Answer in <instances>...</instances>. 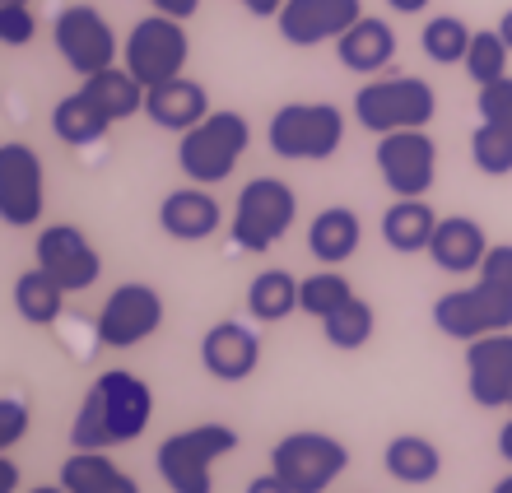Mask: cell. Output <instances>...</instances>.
Here are the masks:
<instances>
[{"instance_id": "cell-1", "label": "cell", "mask_w": 512, "mask_h": 493, "mask_svg": "<svg viewBox=\"0 0 512 493\" xmlns=\"http://www.w3.org/2000/svg\"><path fill=\"white\" fill-rule=\"evenodd\" d=\"M154 419V391L126 368H112L84 391L80 414L70 424V447L80 452H108L135 442Z\"/></svg>"}, {"instance_id": "cell-2", "label": "cell", "mask_w": 512, "mask_h": 493, "mask_svg": "<svg viewBox=\"0 0 512 493\" xmlns=\"http://www.w3.org/2000/svg\"><path fill=\"white\" fill-rule=\"evenodd\" d=\"M247 145H252V126H247L243 112H210L201 126H191L177 140V168L196 187H219L233 177Z\"/></svg>"}, {"instance_id": "cell-3", "label": "cell", "mask_w": 512, "mask_h": 493, "mask_svg": "<svg viewBox=\"0 0 512 493\" xmlns=\"http://www.w3.org/2000/svg\"><path fill=\"white\" fill-rule=\"evenodd\" d=\"M229 452H238V433L229 424H196L163 438L159 452H154V466L173 493H215L210 470Z\"/></svg>"}, {"instance_id": "cell-4", "label": "cell", "mask_w": 512, "mask_h": 493, "mask_svg": "<svg viewBox=\"0 0 512 493\" xmlns=\"http://www.w3.org/2000/svg\"><path fill=\"white\" fill-rule=\"evenodd\" d=\"M438 112V94L419 75H396V80H373L354 94V117L373 135L391 131H424Z\"/></svg>"}, {"instance_id": "cell-5", "label": "cell", "mask_w": 512, "mask_h": 493, "mask_svg": "<svg viewBox=\"0 0 512 493\" xmlns=\"http://www.w3.org/2000/svg\"><path fill=\"white\" fill-rule=\"evenodd\" d=\"M270 154L294 163L331 159L345 145V112L336 103H284L270 117Z\"/></svg>"}, {"instance_id": "cell-6", "label": "cell", "mask_w": 512, "mask_h": 493, "mask_svg": "<svg viewBox=\"0 0 512 493\" xmlns=\"http://www.w3.org/2000/svg\"><path fill=\"white\" fill-rule=\"evenodd\" d=\"M294 219H298L294 187L280 182V177H252L238 191V205H233V242L243 252L261 256L294 228Z\"/></svg>"}, {"instance_id": "cell-7", "label": "cell", "mask_w": 512, "mask_h": 493, "mask_svg": "<svg viewBox=\"0 0 512 493\" xmlns=\"http://www.w3.org/2000/svg\"><path fill=\"white\" fill-rule=\"evenodd\" d=\"M345 466H350V447L331 433H317V428H298L270 447V470L294 493L331 489L345 475Z\"/></svg>"}, {"instance_id": "cell-8", "label": "cell", "mask_w": 512, "mask_h": 493, "mask_svg": "<svg viewBox=\"0 0 512 493\" xmlns=\"http://www.w3.org/2000/svg\"><path fill=\"white\" fill-rule=\"evenodd\" d=\"M187 56H191V38H187V28H182V19L159 14V10L135 19V28L126 33V47H122L126 70L145 89H154L163 80H177L187 70Z\"/></svg>"}, {"instance_id": "cell-9", "label": "cell", "mask_w": 512, "mask_h": 493, "mask_svg": "<svg viewBox=\"0 0 512 493\" xmlns=\"http://www.w3.org/2000/svg\"><path fill=\"white\" fill-rule=\"evenodd\" d=\"M433 326L447 340H480L494 331H512V289L475 280L471 289H452L433 303Z\"/></svg>"}, {"instance_id": "cell-10", "label": "cell", "mask_w": 512, "mask_h": 493, "mask_svg": "<svg viewBox=\"0 0 512 493\" xmlns=\"http://www.w3.org/2000/svg\"><path fill=\"white\" fill-rule=\"evenodd\" d=\"M52 42L75 75H98V70L117 66V52H122L112 24L94 5H66L52 24Z\"/></svg>"}, {"instance_id": "cell-11", "label": "cell", "mask_w": 512, "mask_h": 493, "mask_svg": "<svg viewBox=\"0 0 512 493\" xmlns=\"http://www.w3.org/2000/svg\"><path fill=\"white\" fill-rule=\"evenodd\" d=\"M47 205V173H42L38 149L5 140L0 145V219L10 228H28L42 219Z\"/></svg>"}, {"instance_id": "cell-12", "label": "cell", "mask_w": 512, "mask_h": 493, "mask_svg": "<svg viewBox=\"0 0 512 493\" xmlns=\"http://www.w3.org/2000/svg\"><path fill=\"white\" fill-rule=\"evenodd\" d=\"M163 326V298L154 284H122L112 289L98 312V340L108 349H135Z\"/></svg>"}, {"instance_id": "cell-13", "label": "cell", "mask_w": 512, "mask_h": 493, "mask_svg": "<svg viewBox=\"0 0 512 493\" xmlns=\"http://www.w3.org/2000/svg\"><path fill=\"white\" fill-rule=\"evenodd\" d=\"M33 256H38V266L47 270L66 294H84V289L103 275V256L94 252V242L84 238V228H75V224L42 228Z\"/></svg>"}, {"instance_id": "cell-14", "label": "cell", "mask_w": 512, "mask_h": 493, "mask_svg": "<svg viewBox=\"0 0 512 493\" xmlns=\"http://www.w3.org/2000/svg\"><path fill=\"white\" fill-rule=\"evenodd\" d=\"M378 173L396 196H424L438 177V145L424 131H391L378 140Z\"/></svg>"}, {"instance_id": "cell-15", "label": "cell", "mask_w": 512, "mask_h": 493, "mask_svg": "<svg viewBox=\"0 0 512 493\" xmlns=\"http://www.w3.org/2000/svg\"><path fill=\"white\" fill-rule=\"evenodd\" d=\"M359 19H364V0H284L275 28L289 47H317V42H336Z\"/></svg>"}, {"instance_id": "cell-16", "label": "cell", "mask_w": 512, "mask_h": 493, "mask_svg": "<svg viewBox=\"0 0 512 493\" xmlns=\"http://www.w3.org/2000/svg\"><path fill=\"white\" fill-rule=\"evenodd\" d=\"M466 391L480 410H503L512 400V331L480 335L466 345Z\"/></svg>"}, {"instance_id": "cell-17", "label": "cell", "mask_w": 512, "mask_h": 493, "mask_svg": "<svg viewBox=\"0 0 512 493\" xmlns=\"http://www.w3.org/2000/svg\"><path fill=\"white\" fill-rule=\"evenodd\" d=\"M201 363L205 373L219 377V382H243L256 373L261 363V335L243 321H219L201 335Z\"/></svg>"}, {"instance_id": "cell-18", "label": "cell", "mask_w": 512, "mask_h": 493, "mask_svg": "<svg viewBox=\"0 0 512 493\" xmlns=\"http://www.w3.org/2000/svg\"><path fill=\"white\" fill-rule=\"evenodd\" d=\"M219 224H224V210L219 200L201 187H182V191H168L159 200V228L168 238L177 242H205L215 238Z\"/></svg>"}, {"instance_id": "cell-19", "label": "cell", "mask_w": 512, "mask_h": 493, "mask_svg": "<svg viewBox=\"0 0 512 493\" xmlns=\"http://www.w3.org/2000/svg\"><path fill=\"white\" fill-rule=\"evenodd\" d=\"M145 117L154 121L159 131L187 135L191 126H201V121L210 117V98H205V89L196 80L177 75V80H163L145 94Z\"/></svg>"}, {"instance_id": "cell-20", "label": "cell", "mask_w": 512, "mask_h": 493, "mask_svg": "<svg viewBox=\"0 0 512 493\" xmlns=\"http://www.w3.org/2000/svg\"><path fill=\"white\" fill-rule=\"evenodd\" d=\"M485 252H489V238L475 219H466V214L438 219L433 242H429V256L438 270H447V275H471V270H480Z\"/></svg>"}, {"instance_id": "cell-21", "label": "cell", "mask_w": 512, "mask_h": 493, "mask_svg": "<svg viewBox=\"0 0 512 493\" xmlns=\"http://www.w3.org/2000/svg\"><path fill=\"white\" fill-rule=\"evenodd\" d=\"M336 56H340V66L354 70V75H378L391 56H396V33H391L387 19L364 14L359 24L345 28L336 38Z\"/></svg>"}, {"instance_id": "cell-22", "label": "cell", "mask_w": 512, "mask_h": 493, "mask_svg": "<svg viewBox=\"0 0 512 493\" xmlns=\"http://www.w3.org/2000/svg\"><path fill=\"white\" fill-rule=\"evenodd\" d=\"M433 228H438V214L424 205V196H396L391 210L382 214V242L401 256L429 252Z\"/></svg>"}, {"instance_id": "cell-23", "label": "cell", "mask_w": 512, "mask_h": 493, "mask_svg": "<svg viewBox=\"0 0 512 493\" xmlns=\"http://www.w3.org/2000/svg\"><path fill=\"white\" fill-rule=\"evenodd\" d=\"M359 242H364V224H359V214L345 210V205L322 210L308 228V252L317 256L322 266H345V261L359 252Z\"/></svg>"}, {"instance_id": "cell-24", "label": "cell", "mask_w": 512, "mask_h": 493, "mask_svg": "<svg viewBox=\"0 0 512 493\" xmlns=\"http://www.w3.org/2000/svg\"><path fill=\"white\" fill-rule=\"evenodd\" d=\"M61 484L70 493H140V484L108 452H80V447L61 461Z\"/></svg>"}, {"instance_id": "cell-25", "label": "cell", "mask_w": 512, "mask_h": 493, "mask_svg": "<svg viewBox=\"0 0 512 493\" xmlns=\"http://www.w3.org/2000/svg\"><path fill=\"white\" fill-rule=\"evenodd\" d=\"M84 94L94 98V103L103 107V117H112V126H117V121L145 112L149 89L135 80L126 66H108V70H98V75H84Z\"/></svg>"}, {"instance_id": "cell-26", "label": "cell", "mask_w": 512, "mask_h": 493, "mask_svg": "<svg viewBox=\"0 0 512 493\" xmlns=\"http://www.w3.org/2000/svg\"><path fill=\"white\" fill-rule=\"evenodd\" d=\"M382 466H387L391 480H401V484H433L443 475V452L429 438H419V433H401V438L387 442Z\"/></svg>"}, {"instance_id": "cell-27", "label": "cell", "mask_w": 512, "mask_h": 493, "mask_svg": "<svg viewBox=\"0 0 512 493\" xmlns=\"http://www.w3.org/2000/svg\"><path fill=\"white\" fill-rule=\"evenodd\" d=\"M52 131H56V140H66V145H98V140L112 131V117H103V107L80 89V94L61 98V103L52 107Z\"/></svg>"}, {"instance_id": "cell-28", "label": "cell", "mask_w": 512, "mask_h": 493, "mask_svg": "<svg viewBox=\"0 0 512 493\" xmlns=\"http://www.w3.org/2000/svg\"><path fill=\"white\" fill-rule=\"evenodd\" d=\"M61 303H66V289L42 266L24 270V275L14 280V312H19L28 326H52V321L61 317Z\"/></svg>"}, {"instance_id": "cell-29", "label": "cell", "mask_w": 512, "mask_h": 493, "mask_svg": "<svg viewBox=\"0 0 512 493\" xmlns=\"http://www.w3.org/2000/svg\"><path fill=\"white\" fill-rule=\"evenodd\" d=\"M298 289H303V280H294L289 270H261L247 289V312L256 321H284L289 312H303Z\"/></svg>"}, {"instance_id": "cell-30", "label": "cell", "mask_w": 512, "mask_h": 493, "mask_svg": "<svg viewBox=\"0 0 512 493\" xmlns=\"http://www.w3.org/2000/svg\"><path fill=\"white\" fill-rule=\"evenodd\" d=\"M373 331H378V312H373V303H364L359 294L322 321V335L331 349H364L368 340H373Z\"/></svg>"}, {"instance_id": "cell-31", "label": "cell", "mask_w": 512, "mask_h": 493, "mask_svg": "<svg viewBox=\"0 0 512 493\" xmlns=\"http://www.w3.org/2000/svg\"><path fill=\"white\" fill-rule=\"evenodd\" d=\"M471 38L475 33L461 24L457 14H433L429 24H424V33H419V47H424V56L438 61V66H461L466 52H471Z\"/></svg>"}, {"instance_id": "cell-32", "label": "cell", "mask_w": 512, "mask_h": 493, "mask_svg": "<svg viewBox=\"0 0 512 493\" xmlns=\"http://www.w3.org/2000/svg\"><path fill=\"white\" fill-rule=\"evenodd\" d=\"M508 52H512V47L503 42L499 28L475 33V38H471V52H466V61H461L475 89H485V84H494V80H503V75H508Z\"/></svg>"}, {"instance_id": "cell-33", "label": "cell", "mask_w": 512, "mask_h": 493, "mask_svg": "<svg viewBox=\"0 0 512 493\" xmlns=\"http://www.w3.org/2000/svg\"><path fill=\"white\" fill-rule=\"evenodd\" d=\"M354 298L350 280L340 275V270H322V275H308L303 280V289H298V303H303V312L317 321H326L336 307H345Z\"/></svg>"}, {"instance_id": "cell-34", "label": "cell", "mask_w": 512, "mask_h": 493, "mask_svg": "<svg viewBox=\"0 0 512 493\" xmlns=\"http://www.w3.org/2000/svg\"><path fill=\"white\" fill-rule=\"evenodd\" d=\"M471 159L485 177H508L512 173V135L494 121H480L471 131Z\"/></svg>"}, {"instance_id": "cell-35", "label": "cell", "mask_w": 512, "mask_h": 493, "mask_svg": "<svg viewBox=\"0 0 512 493\" xmlns=\"http://www.w3.org/2000/svg\"><path fill=\"white\" fill-rule=\"evenodd\" d=\"M33 33H38L33 10L19 5V0H0V42H5V47H28Z\"/></svg>"}, {"instance_id": "cell-36", "label": "cell", "mask_w": 512, "mask_h": 493, "mask_svg": "<svg viewBox=\"0 0 512 493\" xmlns=\"http://www.w3.org/2000/svg\"><path fill=\"white\" fill-rule=\"evenodd\" d=\"M475 107H480V121H494V126H503V131L512 135V80L508 75L485 84L480 98H475Z\"/></svg>"}, {"instance_id": "cell-37", "label": "cell", "mask_w": 512, "mask_h": 493, "mask_svg": "<svg viewBox=\"0 0 512 493\" xmlns=\"http://www.w3.org/2000/svg\"><path fill=\"white\" fill-rule=\"evenodd\" d=\"M485 284H499V289H512V242H499V247H489L480 270H475Z\"/></svg>"}, {"instance_id": "cell-38", "label": "cell", "mask_w": 512, "mask_h": 493, "mask_svg": "<svg viewBox=\"0 0 512 493\" xmlns=\"http://www.w3.org/2000/svg\"><path fill=\"white\" fill-rule=\"evenodd\" d=\"M28 433V405L19 396L0 400V447H14V442Z\"/></svg>"}, {"instance_id": "cell-39", "label": "cell", "mask_w": 512, "mask_h": 493, "mask_svg": "<svg viewBox=\"0 0 512 493\" xmlns=\"http://www.w3.org/2000/svg\"><path fill=\"white\" fill-rule=\"evenodd\" d=\"M149 5H154L159 14H173V19H182V24H187L196 10H201V0H149Z\"/></svg>"}, {"instance_id": "cell-40", "label": "cell", "mask_w": 512, "mask_h": 493, "mask_svg": "<svg viewBox=\"0 0 512 493\" xmlns=\"http://www.w3.org/2000/svg\"><path fill=\"white\" fill-rule=\"evenodd\" d=\"M247 493H294V489H289V484H284L275 470H266V475H256V480L247 484Z\"/></svg>"}, {"instance_id": "cell-41", "label": "cell", "mask_w": 512, "mask_h": 493, "mask_svg": "<svg viewBox=\"0 0 512 493\" xmlns=\"http://www.w3.org/2000/svg\"><path fill=\"white\" fill-rule=\"evenodd\" d=\"M247 14H256V19H280L284 10V0H238Z\"/></svg>"}, {"instance_id": "cell-42", "label": "cell", "mask_w": 512, "mask_h": 493, "mask_svg": "<svg viewBox=\"0 0 512 493\" xmlns=\"http://www.w3.org/2000/svg\"><path fill=\"white\" fill-rule=\"evenodd\" d=\"M0 493H19V470L10 456H0Z\"/></svg>"}, {"instance_id": "cell-43", "label": "cell", "mask_w": 512, "mask_h": 493, "mask_svg": "<svg viewBox=\"0 0 512 493\" xmlns=\"http://www.w3.org/2000/svg\"><path fill=\"white\" fill-rule=\"evenodd\" d=\"M387 5H391L396 14H419L424 5H429V0H387Z\"/></svg>"}, {"instance_id": "cell-44", "label": "cell", "mask_w": 512, "mask_h": 493, "mask_svg": "<svg viewBox=\"0 0 512 493\" xmlns=\"http://www.w3.org/2000/svg\"><path fill=\"white\" fill-rule=\"evenodd\" d=\"M499 456H503V461H512V419L499 428Z\"/></svg>"}, {"instance_id": "cell-45", "label": "cell", "mask_w": 512, "mask_h": 493, "mask_svg": "<svg viewBox=\"0 0 512 493\" xmlns=\"http://www.w3.org/2000/svg\"><path fill=\"white\" fill-rule=\"evenodd\" d=\"M499 33H503V42L512 47V10H503V19H499Z\"/></svg>"}, {"instance_id": "cell-46", "label": "cell", "mask_w": 512, "mask_h": 493, "mask_svg": "<svg viewBox=\"0 0 512 493\" xmlns=\"http://www.w3.org/2000/svg\"><path fill=\"white\" fill-rule=\"evenodd\" d=\"M28 493H70L66 484H61V489H56V484H38V489H28Z\"/></svg>"}, {"instance_id": "cell-47", "label": "cell", "mask_w": 512, "mask_h": 493, "mask_svg": "<svg viewBox=\"0 0 512 493\" xmlns=\"http://www.w3.org/2000/svg\"><path fill=\"white\" fill-rule=\"evenodd\" d=\"M489 493H512V475H503V480L494 484V489H489Z\"/></svg>"}, {"instance_id": "cell-48", "label": "cell", "mask_w": 512, "mask_h": 493, "mask_svg": "<svg viewBox=\"0 0 512 493\" xmlns=\"http://www.w3.org/2000/svg\"><path fill=\"white\" fill-rule=\"evenodd\" d=\"M19 5H28V0H19Z\"/></svg>"}, {"instance_id": "cell-49", "label": "cell", "mask_w": 512, "mask_h": 493, "mask_svg": "<svg viewBox=\"0 0 512 493\" xmlns=\"http://www.w3.org/2000/svg\"><path fill=\"white\" fill-rule=\"evenodd\" d=\"M508 405H512V400H508Z\"/></svg>"}]
</instances>
